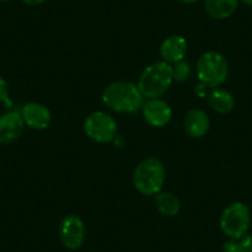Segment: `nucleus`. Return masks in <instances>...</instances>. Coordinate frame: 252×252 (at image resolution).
<instances>
[{
  "label": "nucleus",
  "instance_id": "f257e3e1",
  "mask_svg": "<svg viewBox=\"0 0 252 252\" xmlns=\"http://www.w3.org/2000/svg\"><path fill=\"white\" fill-rule=\"evenodd\" d=\"M101 99L109 109L121 114H134L141 110L145 101L137 84L127 81L108 84L103 91Z\"/></svg>",
  "mask_w": 252,
  "mask_h": 252
},
{
  "label": "nucleus",
  "instance_id": "f03ea898",
  "mask_svg": "<svg viewBox=\"0 0 252 252\" xmlns=\"http://www.w3.org/2000/svg\"><path fill=\"white\" fill-rule=\"evenodd\" d=\"M173 83L172 66L164 61L155 62L140 74L137 87L145 99L161 98Z\"/></svg>",
  "mask_w": 252,
  "mask_h": 252
},
{
  "label": "nucleus",
  "instance_id": "7ed1b4c3",
  "mask_svg": "<svg viewBox=\"0 0 252 252\" xmlns=\"http://www.w3.org/2000/svg\"><path fill=\"white\" fill-rule=\"evenodd\" d=\"M166 169L161 159L146 157L134 169L132 182L135 188L144 195H156L163 188Z\"/></svg>",
  "mask_w": 252,
  "mask_h": 252
},
{
  "label": "nucleus",
  "instance_id": "20e7f679",
  "mask_svg": "<svg viewBox=\"0 0 252 252\" xmlns=\"http://www.w3.org/2000/svg\"><path fill=\"white\" fill-rule=\"evenodd\" d=\"M229 74V64L221 53L208 51L199 57L197 62V77L200 83L208 88L221 86Z\"/></svg>",
  "mask_w": 252,
  "mask_h": 252
},
{
  "label": "nucleus",
  "instance_id": "39448f33",
  "mask_svg": "<svg viewBox=\"0 0 252 252\" xmlns=\"http://www.w3.org/2000/svg\"><path fill=\"white\" fill-rule=\"evenodd\" d=\"M251 222L250 209L241 202L227 205L220 215V229L231 240H239L246 235Z\"/></svg>",
  "mask_w": 252,
  "mask_h": 252
},
{
  "label": "nucleus",
  "instance_id": "423d86ee",
  "mask_svg": "<svg viewBox=\"0 0 252 252\" xmlns=\"http://www.w3.org/2000/svg\"><path fill=\"white\" fill-rule=\"evenodd\" d=\"M83 127L87 136L98 144H109L118 134L116 120L105 111H94L89 114Z\"/></svg>",
  "mask_w": 252,
  "mask_h": 252
},
{
  "label": "nucleus",
  "instance_id": "0eeeda50",
  "mask_svg": "<svg viewBox=\"0 0 252 252\" xmlns=\"http://www.w3.org/2000/svg\"><path fill=\"white\" fill-rule=\"evenodd\" d=\"M86 237V225L78 215H67L61 221L60 239L63 246L68 250H78Z\"/></svg>",
  "mask_w": 252,
  "mask_h": 252
},
{
  "label": "nucleus",
  "instance_id": "6e6552de",
  "mask_svg": "<svg viewBox=\"0 0 252 252\" xmlns=\"http://www.w3.org/2000/svg\"><path fill=\"white\" fill-rule=\"evenodd\" d=\"M141 111L146 123L155 127H163L168 125L172 119L171 106L159 98L146 99L144 101Z\"/></svg>",
  "mask_w": 252,
  "mask_h": 252
},
{
  "label": "nucleus",
  "instance_id": "1a4fd4ad",
  "mask_svg": "<svg viewBox=\"0 0 252 252\" xmlns=\"http://www.w3.org/2000/svg\"><path fill=\"white\" fill-rule=\"evenodd\" d=\"M25 129L23 116L18 111H6L0 115V145H10L20 139Z\"/></svg>",
  "mask_w": 252,
  "mask_h": 252
},
{
  "label": "nucleus",
  "instance_id": "9d476101",
  "mask_svg": "<svg viewBox=\"0 0 252 252\" xmlns=\"http://www.w3.org/2000/svg\"><path fill=\"white\" fill-rule=\"evenodd\" d=\"M20 114L25 125L33 130L47 129L52 120V115L47 106L41 103H35V101L25 104Z\"/></svg>",
  "mask_w": 252,
  "mask_h": 252
},
{
  "label": "nucleus",
  "instance_id": "9b49d317",
  "mask_svg": "<svg viewBox=\"0 0 252 252\" xmlns=\"http://www.w3.org/2000/svg\"><path fill=\"white\" fill-rule=\"evenodd\" d=\"M210 120L208 114L202 109H190L183 118V129L188 136L200 139L209 131Z\"/></svg>",
  "mask_w": 252,
  "mask_h": 252
},
{
  "label": "nucleus",
  "instance_id": "f8f14e48",
  "mask_svg": "<svg viewBox=\"0 0 252 252\" xmlns=\"http://www.w3.org/2000/svg\"><path fill=\"white\" fill-rule=\"evenodd\" d=\"M188 51V42L183 36L172 35L167 37L162 42L159 47V55H161L162 61L169 63H177L179 61H183Z\"/></svg>",
  "mask_w": 252,
  "mask_h": 252
},
{
  "label": "nucleus",
  "instance_id": "ddd939ff",
  "mask_svg": "<svg viewBox=\"0 0 252 252\" xmlns=\"http://www.w3.org/2000/svg\"><path fill=\"white\" fill-rule=\"evenodd\" d=\"M240 0H205V11L215 20H225L236 11Z\"/></svg>",
  "mask_w": 252,
  "mask_h": 252
},
{
  "label": "nucleus",
  "instance_id": "4468645a",
  "mask_svg": "<svg viewBox=\"0 0 252 252\" xmlns=\"http://www.w3.org/2000/svg\"><path fill=\"white\" fill-rule=\"evenodd\" d=\"M210 108L219 114H227L234 109L235 99L230 92L221 88H214L208 96Z\"/></svg>",
  "mask_w": 252,
  "mask_h": 252
},
{
  "label": "nucleus",
  "instance_id": "2eb2a0df",
  "mask_svg": "<svg viewBox=\"0 0 252 252\" xmlns=\"http://www.w3.org/2000/svg\"><path fill=\"white\" fill-rule=\"evenodd\" d=\"M156 207L163 217H176L181 210V200L171 192H159L156 194Z\"/></svg>",
  "mask_w": 252,
  "mask_h": 252
},
{
  "label": "nucleus",
  "instance_id": "dca6fc26",
  "mask_svg": "<svg viewBox=\"0 0 252 252\" xmlns=\"http://www.w3.org/2000/svg\"><path fill=\"white\" fill-rule=\"evenodd\" d=\"M172 72H173V81L183 83L192 76V66L187 61H179L172 66Z\"/></svg>",
  "mask_w": 252,
  "mask_h": 252
},
{
  "label": "nucleus",
  "instance_id": "f3484780",
  "mask_svg": "<svg viewBox=\"0 0 252 252\" xmlns=\"http://www.w3.org/2000/svg\"><path fill=\"white\" fill-rule=\"evenodd\" d=\"M222 252H246L242 249L241 244L236 242L235 240H230V241L225 242L222 246Z\"/></svg>",
  "mask_w": 252,
  "mask_h": 252
},
{
  "label": "nucleus",
  "instance_id": "a211bd4d",
  "mask_svg": "<svg viewBox=\"0 0 252 252\" xmlns=\"http://www.w3.org/2000/svg\"><path fill=\"white\" fill-rule=\"evenodd\" d=\"M9 100V84L3 77L0 76V101L5 103Z\"/></svg>",
  "mask_w": 252,
  "mask_h": 252
},
{
  "label": "nucleus",
  "instance_id": "6ab92c4d",
  "mask_svg": "<svg viewBox=\"0 0 252 252\" xmlns=\"http://www.w3.org/2000/svg\"><path fill=\"white\" fill-rule=\"evenodd\" d=\"M241 246L242 249L246 252H252V234L245 235L244 237H241Z\"/></svg>",
  "mask_w": 252,
  "mask_h": 252
},
{
  "label": "nucleus",
  "instance_id": "aec40b11",
  "mask_svg": "<svg viewBox=\"0 0 252 252\" xmlns=\"http://www.w3.org/2000/svg\"><path fill=\"white\" fill-rule=\"evenodd\" d=\"M207 89H208V87L205 86V84L199 83L197 87H195L194 92H195V94L199 96V98H204V96L207 95Z\"/></svg>",
  "mask_w": 252,
  "mask_h": 252
},
{
  "label": "nucleus",
  "instance_id": "412c9836",
  "mask_svg": "<svg viewBox=\"0 0 252 252\" xmlns=\"http://www.w3.org/2000/svg\"><path fill=\"white\" fill-rule=\"evenodd\" d=\"M23 1L25 4H28V5L37 6V5H41V4L45 3L46 0H23Z\"/></svg>",
  "mask_w": 252,
  "mask_h": 252
},
{
  "label": "nucleus",
  "instance_id": "4be33fe9",
  "mask_svg": "<svg viewBox=\"0 0 252 252\" xmlns=\"http://www.w3.org/2000/svg\"><path fill=\"white\" fill-rule=\"evenodd\" d=\"M178 1H181V3L183 4H193L195 3V1H198V0H178Z\"/></svg>",
  "mask_w": 252,
  "mask_h": 252
},
{
  "label": "nucleus",
  "instance_id": "5701e85b",
  "mask_svg": "<svg viewBox=\"0 0 252 252\" xmlns=\"http://www.w3.org/2000/svg\"><path fill=\"white\" fill-rule=\"evenodd\" d=\"M242 3L247 6H252V0H241Z\"/></svg>",
  "mask_w": 252,
  "mask_h": 252
},
{
  "label": "nucleus",
  "instance_id": "b1692460",
  "mask_svg": "<svg viewBox=\"0 0 252 252\" xmlns=\"http://www.w3.org/2000/svg\"><path fill=\"white\" fill-rule=\"evenodd\" d=\"M5 1H9V0H0V3H5Z\"/></svg>",
  "mask_w": 252,
  "mask_h": 252
}]
</instances>
